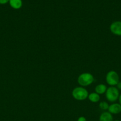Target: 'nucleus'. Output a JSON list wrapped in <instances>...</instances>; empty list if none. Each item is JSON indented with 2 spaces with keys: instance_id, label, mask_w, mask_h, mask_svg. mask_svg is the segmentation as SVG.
Returning <instances> with one entry per match:
<instances>
[{
  "instance_id": "nucleus-1",
  "label": "nucleus",
  "mask_w": 121,
  "mask_h": 121,
  "mask_svg": "<svg viewBox=\"0 0 121 121\" xmlns=\"http://www.w3.org/2000/svg\"><path fill=\"white\" fill-rule=\"evenodd\" d=\"M88 92L87 90L84 87L79 86L73 89L72 92V97L74 98L75 100L82 101L87 99L88 96Z\"/></svg>"
},
{
  "instance_id": "nucleus-2",
  "label": "nucleus",
  "mask_w": 121,
  "mask_h": 121,
  "mask_svg": "<svg viewBox=\"0 0 121 121\" xmlns=\"http://www.w3.org/2000/svg\"><path fill=\"white\" fill-rule=\"evenodd\" d=\"M94 78L93 76L90 73H81L78 76L77 81L78 84L82 87H86L90 86L94 82Z\"/></svg>"
},
{
  "instance_id": "nucleus-3",
  "label": "nucleus",
  "mask_w": 121,
  "mask_h": 121,
  "mask_svg": "<svg viewBox=\"0 0 121 121\" xmlns=\"http://www.w3.org/2000/svg\"><path fill=\"white\" fill-rule=\"evenodd\" d=\"M105 95L108 101L114 103L119 99L120 95L119 91L116 88V86H110L107 89Z\"/></svg>"
},
{
  "instance_id": "nucleus-4",
  "label": "nucleus",
  "mask_w": 121,
  "mask_h": 121,
  "mask_svg": "<svg viewBox=\"0 0 121 121\" xmlns=\"http://www.w3.org/2000/svg\"><path fill=\"white\" fill-rule=\"evenodd\" d=\"M106 81L110 86H116L119 82V76L114 70H110L106 76Z\"/></svg>"
},
{
  "instance_id": "nucleus-5",
  "label": "nucleus",
  "mask_w": 121,
  "mask_h": 121,
  "mask_svg": "<svg viewBox=\"0 0 121 121\" xmlns=\"http://www.w3.org/2000/svg\"><path fill=\"white\" fill-rule=\"evenodd\" d=\"M110 30L112 34L121 36V21L113 22L110 26Z\"/></svg>"
},
{
  "instance_id": "nucleus-6",
  "label": "nucleus",
  "mask_w": 121,
  "mask_h": 121,
  "mask_svg": "<svg viewBox=\"0 0 121 121\" xmlns=\"http://www.w3.org/2000/svg\"><path fill=\"white\" fill-rule=\"evenodd\" d=\"M108 112L112 115H117L121 112V105L119 104L113 103L109 105Z\"/></svg>"
},
{
  "instance_id": "nucleus-7",
  "label": "nucleus",
  "mask_w": 121,
  "mask_h": 121,
  "mask_svg": "<svg viewBox=\"0 0 121 121\" xmlns=\"http://www.w3.org/2000/svg\"><path fill=\"white\" fill-rule=\"evenodd\" d=\"M99 121H113V115L108 111H104L100 115Z\"/></svg>"
},
{
  "instance_id": "nucleus-8",
  "label": "nucleus",
  "mask_w": 121,
  "mask_h": 121,
  "mask_svg": "<svg viewBox=\"0 0 121 121\" xmlns=\"http://www.w3.org/2000/svg\"><path fill=\"white\" fill-rule=\"evenodd\" d=\"M9 4L12 8L14 9H19L22 7V0H9Z\"/></svg>"
},
{
  "instance_id": "nucleus-9",
  "label": "nucleus",
  "mask_w": 121,
  "mask_h": 121,
  "mask_svg": "<svg viewBox=\"0 0 121 121\" xmlns=\"http://www.w3.org/2000/svg\"><path fill=\"white\" fill-rule=\"evenodd\" d=\"M107 86L104 84H99V85H97L95 87V92L98 94L99 95H103L106 93L107 91Z\"/></svg>"
},
{
  "instance_id": "nucleus-10",
  "label": "nucleus",
  "mask_w": 121,
  "mask_h": 121,
  "mask_svg": "<svg viewBox=\"0 0 121 121\" xmlns=\"http://www.w3.org/2000/svg\"><path fill=\"white\" fill-rule=\"evenodd\" d=\"M88 99H89L90 102L93 103H97L100 99V96L98 94H97L96 92H93L90 93L88 96Z\"/></svg>"
},
{
  "instance_id": "nucleus-11",
  "label": "nucleus",
  "mask_w": 121,
  "mask_h": 121,
  "mask_svg": "<svg viewBox=\"0 0 121 121\" xmlns=\"http://www.w3.org/2000/svg\"><path fill=\"white\" fill-rule=\"evenodd\" d=\"M109 107V105L108 104L107 102H106L105 101H102L99 104V108H100V109L102 110V111H108Z\"/></svg>"
},
{
  "instance_id": "nucleus-12",
  "label": "nucleus",
  "mask_w": 121,
  "mask_h": 121,
  "mask_svg": "<svg viewBox=\"0 0 121 121\" xmlns=\"http://www.w3.org/2000/svg\"><path fill=\"white\" fill-rule=\"evenodd\" d=\"M9 2V0H0V4L4 5Z\"/></svg>"
},
{
  "instance_id": "nucleus-13",
  "label": "nucleus",
  "mask_w": 121,
  "mask_h": 121,
  "mask_svg": "<svg viewBox=\"0 0 121 121\" xmlns=\"http://www.w3.org/2000/svg\"><path fill=\"white\" fill-rule=\"evenodd\" d=\"M77 121H87V119L84 117H79L77 119Z\"/></svg>"
},
{
  "instance_id": "nucleus-14",
  "label": "nucleus",
  "mask_w": 121,
  "mask_h": 121,
  "mask_svg": "<svg viewBox=\"0 0 121 121\" xmlns=\"http://www.w3.org/2000/svg\"><path fill=\"white\" fill-rule=\"evenodd\" d=\"M116 88L119 90V91H121V82H119L117 84V85L116 86Z\"/></svg>"
},
{
  "instance_id": "nucleus-15",
  "label": "nucleus",
  "mask_w": 121,
  "mask_h": 121,
  "mask_svg": "<svg viewBox=\"0 0 121 121\" xmlns=\"http://www.w3.org/2000/svg\"><path fill=\"white\" fill-rule=\"evenodd\" d=\"M118 100H119V104L121 105V94H120Z\"/></svg>"
},
{
  "instance_id": "nucleus-16",
  "label": "nucleus",
  "mask_w": 121,
  "mask_h": 121,
  "mask_svg": "<svg viewBox=\"0 0 121 121\" xmlns=\"http://www.w3.org/2000/svg\"><path fill=\"white\" fill-rule=\"evenodd\" d=\"M119 121V120H115V121Z\"/></svg>"
}]
</instances>
